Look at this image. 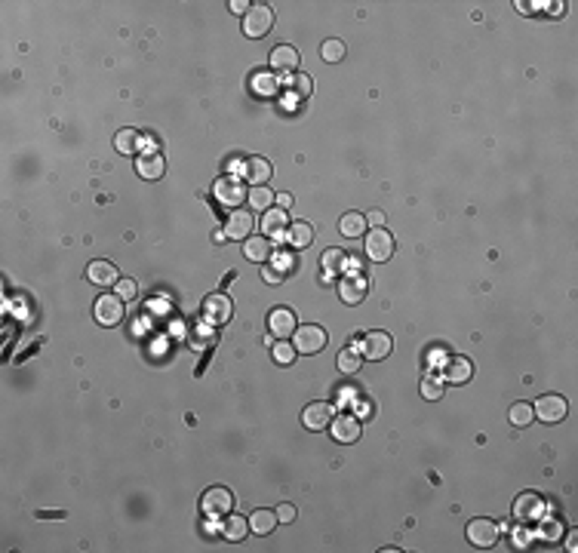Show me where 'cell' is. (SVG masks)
<instances>
[{
  "label": "cell",
  "instance_id": "6da1fadb",
  "mask_svg": "<svg viewBox=\"0 0 578 553\" xmlns=\"http://www.w3.org/2000/svg\"><path fill=\"white\" fill-rule=\"evenodd\" d=\"M274 25V10L268 3H255L249 6V12L243 16V31L246 37H265Z\"/></svg>",
  "mask_w": 578,
  "mask_h": 553
},
{
  "label": "cell",
  "instance_id": "7a4b0ae2",
  "mask_svg": "<svg viewBox=\"0 0 578 553\" xmlns=\"http://www.w3.org/2000/svg\"><path fill=\"white\" fill-rule=\"evenodd\" d=\"M366 292H370V276H366V274L351 271V274H345L339 280V295H341L345 305H360Z\"/></svg>",
  "mask_w": 578,
  "mask_h": 553
},
{
  "label": "cell",
  "instance_id": "3957f363",
  "mask_svg": "<svg viewBox=\"0 0 578 553\" xmlns=\"http://www.w3.org/2000/svg\"><path fill=\"white\" fill-rule=\"evenodd\" d=\"M292 335H295L292 347L299 354H320L326 347V332L320 326H314V323H311V326H295Z\"/></svg>",
  "mask_w": 578,
  "mask_h": 553
},
{
  "label": "cell",
  "instance_id": "277c9868",
  "mask_svg": "<svg viewBox=\"0 0 578 553\" xmlns=\"http://www.w3.org/2000/svg\"><path fill=\"white\" fill-rule=\"evenodd\" d=\"M215 200L222 203V206H237V203L246 197V188H243V179L237 175H222V179H215Z\"/></svg>",
  "mask_w": 578,
  "mask_h": 553
},
{
  "label": "cell",
  "instance_id": "5b68a950",
  "mask_svg": "<svg viewBox=\"0 0 578 553\" xmlns=\"http://www.w3.org/2000/svg\"><path fill=\"white\" fill-rule=\"evenodd\" d=\"M93 314L102 326H117L123 320V299L120 295H98Z\"/></svg>",
  "mask_w": 578,
  "mask_h": 553
},
{
  "label": "cell",
  "instance_id": "8992f818",
  "mask_svg": "<svg viewBox=\"0 0 578 553\" xmlns=\"http://www.w3.org/2000/svg\"><path fill=\"white\" fill-rule=\"evenodd\" d=\"M366 255L372 261H387L394 255V237L385 228H376L366 234Z\"/></svg>",
  "mask_w": 578,
  "mask_h": 553
},
{
  "label": "cell",
  "instance_id": "52a82bcc",
  "mask_svg": "<svg viewBox=\"0 0 578 553\" xmlns=\"http://www.w3.org/2000/svg\"><path fill=\"white\" fill-rule=\"evenodd\" d=\"M542 513H544V501L535 495V492H526V495L517 498V504H514V519H517V523L532 525V523L542 519Z\"/></svg>",
  "mask_w": 578,
  "mask_h": 553
},
{
  "label": "cell",
  "instance_id": "ba28073f",
  "mask_svg": "<svg viewBox=\"0 0 578 553\" xmlns=\"http://www.w3.org/2000/svg\"><path fill=\"white\" fill-rule=\"evenodd\" d=\"M468 541L474 547H495L498 541V525L492 519H471L468 523Z\"/></svg>",
  "mask_w": 578,
  "mask_h": 553
},
{
  "label": "cell",
  "instance_id": "9c48e42d",
  "mask_svg": "<svg viewBox=\"0 0 578 553\" xmlns=\"http://www.w3.org/2000/svg\"><path fill=\"white\" fill-rule=\"evenodd\" d=\"M200 507H203V513H206V517H225V513L234 507V498H231V492H228V489L215 486V489H209L206 495H203Z\"/></svg>",
  "mask_w": 578,
  "mask_h": 553
},
{
  "label": "cell",
  "instance_id": "30bf717a",
  "mask_svg": "<svg viewBox=\"0 0 578 553\" xmlns=\"http://www.w3.org/2000/svg\"><path fill=\"white\" fill-rule=\"evenodd\" d=\"M532 415L542 418V421H548V424H554V421H560L563 415H566V400L557 397V393H548V397L535 400V409H532Z\"/></svg>",
  "mask_w": 578,
  "mask_h": 553
},
{
  "label": "cell",
  "instance_id": "8fae6325",
  "mask_svg": "<svg viewBox=\"0 0 578 553\" xmlns=\"http://www.w3.org/2000/svg\"><path fill=\"white\" fill-rule=\"evenodd\" d=\"M136 173L148 182H157L167 173V160H163V154H157V151H144V154L136 157Z\"/></svg>",
  "mask_w": 578,
  "mask_h": 553
},
{
  "label": "cell",
  "instance_id": "7c38bea8",
  "mask_svg": "<svg viewBox=\"0 0 578 553\" xmlns=\"http://www.w3.org/2000/svg\"><path fill=\"white\" fill-rule=\"evenodd\" d=\"M330 433L336 443H357L360 440V421L354 415H339L330 421Z\"/></svg>",
  "mask_w": 578,
  "mask_h": 553
},
{
  "label": "cell",
  "instance_id": "4fadbf2b",
  "mask_svg": "<svg viewBox=\"0 0 578 553\" xmlns=\"http://www.w3.org/2000/svg\"><path fill=\"white\" fill-rule=\"evenodd\" d=\"M231 311H234L231 299H228V295H222V292L209 295V299L203 301V314H206V320L215 323V326H222V323L231 320Z\"/></svg>",
  "mask_w": 578,
  "mask_h": 553
},
{
  "label": "cell",
  "instance_id": "5bb4252c",
  "mask_svg": "<svg viewBox=\"0 0 578 553\" xmlns=\"http://www.w3.org/2000/svg\"><path fill=\"white\" fill-rule=\"evenodd\" d=\"M391 347H394V341H391V335L387 332H366L363 335V357L366 360H385L387 354H391Z\"/></svg>",
  "mask_w": 578,
  "mask_h": 553
},
{
  "label": "cell",
  "instance_id": "9a60e30c",
  "mask_svg": "<svg viewBox=\"0 0 578 553\" xmlns=\"http://www.w3.org/2000/svg\"><path fill=\"white\" fill-rule=\"evenodd\" d=\"M240 173H243V179L253 184H268V179H271V163L261 160V157H249V160L240 163Z\"/></svg>",
  "mask_w": 578,
  "mask_h": 553
},
{
  "label": "cell",
  "instance_id": "2e32d148",
  "mask_svg": "<svg viewBox=\"0 0 578 553\" xmlns=\"http://www.w3.org/2000/svg\"><path fill=\"white\" fill-rule=\"evenodd\" d=\"M332 421V409L326 403H311L301 415V424L308 427V431H323V427H330Z\"/></svg>",
  "mask_w": 578,
  "mask_h": 553
},
{
  "label": "cell",
  "instance_id": "e0dca14e",
  "mask_svg": "<svg viewBox=\"0 0 578 553\" xmlns=\"http://www.w3.org/2000/svg\"><path fill=\"white\" fill-rule=\"evenodd\" d=\"M253 213H246V209H240V213H234L231 219H228L225 225V237L228 240H246L249 230H253Z\"/></svg>",
  "mask_w": 578,
  "mask_h": 553
},
{
  "label": "cell",
  "instance_id": "ac0fdd59",
  "mask_svg": "<svg viewBox=\"0 0 578 553\" xmlns=\"http://www.w3.org/2000/svg\"><path fill=\"white\" fill-rule=\"evenodd\" d=\"M268 329H271V335H277V338H289V335L295 332L292 311H286V307H277V311H271V317H268Z\"/></svg>",
  "mask_w": 578,
  "mask_h": 553
},
{
  "label": "cell",
  "instance_id": "d6986e66",
  "mask_svg": "<svg viewBox=\"0 0 578 553\" xmlns=\"http://www.w3.org/2000/svg\"><path fill=\"white\" fill-rule=\"evenodd\" d=\"M87 276L96 283V286H111V283H117L120 276H117V268L111 265V261H89V268H87Z\"/></svg>",
  "mask_w": 578,
  "mask_h": 553
},
{
  "label": "cell",
  "instance_id": "ffe728a7",
  "mask_svg": "<svg viewBox=\"0 0 578 553\" xmlns=\"http://www.w3.org/2000/svg\"><path fill=\"white\" fill-rule=\"evenodd\" d=\"M471 360L468 357H449V363H446L443 369V378L446 381H452V384H464V381L471 378Z\"/></svg>",
  "mask_w": 578,
  "mask_h": 553
},
{
  "label": "cell",
  "instance_id": "44dd1931",
  "mask_svg": "<svg viewBox=\"0 0 578 553\" xmlns=\"http://www.w3.org/2000/svg\"><path fill=\"white\" fill-rule=\"evenodd\" d=\"M286 240H289V246H295V249L311 246V243H314V228L308 225V221H295V225L286 228Z\"/></svg>",
  "mask_w": 578,
  "mask_h": 553
},
{
  "label": "cell",
  "instance_id": "7402d4cb",
  "mask_svg": "<svg viewBox=\"0 0 578 553\" xmlns=\"http://www.w3.org/2000/svg\"><path fill=\"white\" fill-rule=\"evenodd\" d=\"M261 228H265L268 237H286V228H289L286 213L283 209H268L265 219H261Z\"/></svg>",
  "mask_w": 578,
  "mask_h": 553
},
{
  "label": "cell",
  "instance_id": "603a6c76",
  "mask_svg": "<svg viewBox=\"0 0 578 553\" xmlns=\"http://www.w3.org/2000/svg\"><path fill=\"white\" fill-rule=\"evenodd\" d=\"M114 148L120 151V154H139V148H142V135H139V129H120V133L114 135Z\"/></svg>",
  "mask_w": 578,
  "mask_h": 553
},
{
  "label": "cell",
  "instance_id": "cb8c5ba5",
  "mask_svg": "<svg viewBox=\"0 0 578 553\" xmlns=\"http://www.w3.org/2000/svg\"><path fill=\"white\" fill-rule=\"evenodd\" d=\"M243 252H246L249 261H261V265H265V261L271 259V243H268L265 237H246Z\"/></svg>",
  "mask_w": 578,
  "mask_h": 553
},
{
  "label": "cell",
  "instance_id": "d4e9b609",
  "mask_svg": "<svg viewBox=\"0 0 578 553\" xmlns=\"http://www.w3.org/2000/svg\"><path fill=\"white\" fill-rule=\"evenodd\" d=\"M360 366H363V354H360V347H354V345L341 347V351H339V372L354 375Z\"/></svg>",
  "mask_w": 578,
  "mask_h": 553
},
{
  "label": "cell",
  "instance_id": "484cf974",
  "mask_svg": "<svg viewBox=\"0 0 578 553\" xmlns=\"http://www.w3.org/2000/svg\"><path fill=\"white\" fill-rule=\"evenodd\" d=\"M271 65L277 71H295L299 68V52H295L292 46H277V50L271 52Z\"/></svg>",
  "mask_w": 578,
  "mask_h": 553
},
{
  "label": "cell",
  "instance_id": "4316f807",
  "mask_svg": "<svg viewBox=\"0 0 578 553\" xmlns=\"http://www.w3.org/2000/svg\"><path fill=\"white\" fill-rule=\"evenodd\" d=\"M274 525H277V513H271V510H255L253 517H249V529H253L255 535H268Z\"/></svg>",
  "mask_w": 578,
  "mask_h": 553
},
{
  "label": "cell",
  "instance_id": "83f0119b",
  "mask_svg": "<svg viewBox=\"0 0 578 553\" xmlns=\"http://www.w3.org/2000/svg\"><path fill=\"white\" fill-rule=\"evenodd\" d=\"M253 89L259 92V96H274V92L280 89V80L271 71H259V74H253Z\"/></svg>",
  "mask_w": 578,
  "mask_h": 553
},
{
  "label": "cell",
  "instance_id": "f1b7e54d",
  "mask_svg": "<svg viewBox=\"0 0 578 553\" xmlns=\"http://www.w3.org/2000/svg\"><path fill=\"white\" fill-rule=\"evenodd\" d=\"M222 532H225V538H231V541H243L249 532V519L243 517H228L225 523H222Z\"/></svg>",
  "mask_w": 578,
  "mask_h": 553
},
{
  "label": "cell",
  "instance_id": "f546056e",
  "mask_svg": "<svg viewBox=\"0 0 578 553\" xmlns=\"http://www.w3.org/2000/svg\"><path fill=\"white\" fill-rule=\"evenodd\" d=\"M363 228H366V219L360 213H347V215H341V221H339V230L345 237H360Z\"/></svg>",
  "mask_w": 578,
  "mask_h": 553
},
{
  "label": "cell",
  "instance_id": "4dcf8cb0",
  "mask_svg": "<svg viewBox=\"0 0 578 553\" xmlns=\"http://www.w3.org/2000/svg\"><path fill=\"white\" fill-rule=\"evenodd\" d=\"M246 197H249V203H253L255 209H265V213H268V209H271V203L277 200V197L271 194V188H268V184H255V188L249 191Z\"/></svg>",
  "mask_w": 578,
  "mask_h": 553
},
{
  "label": "cell",
  "instance_id": "1f68e13d",
  "mask_svg": "<svg viewBox=\"0 0 578 553\" xmlns=\"http://www.w3.org/2000/svg\"><path fill=\"white\" fill-rule=\"evenodd\" d=\"M311 77H305V74H292L286 80V89H289V96H295V98H308L311 96Z\"/></svg>",
  "mask_w": 578,
  "mask_h": 553
},
{
  "label": "cell",
  "instance_id": "d6a6232c",
  "mask_svg": "<svg viewBox=\"0 0 578 553\" xmlns=\"http://www.w3.org/2000/svg\"><path fill=\"white\" fill-rule=\"evenodd\" d=\"M345 265H347L345 249H330V252L323 255V271H326V274H339Z\"/></svg>",
  "mask_w": 578,
  "mask_h": 553
},
{
  "label": "cell",
  "instance_id": "836d02e7",
  "mask_svg": "<svg viewBox=\"0 0 578 553\" xmlns=\"http://www.w3.org/2000/svg\"><path fill=\"white\" fill-rule=\"evenodd\" d=\"M422 397L425 400H440V397H443V381H440V375H425V378H422Z\"/></svg>",
  "mask_w": 578,
  "mask_h": 553
},
{
  "label": "cell",
  "instance_id": "e575fe53",
  "mask_svg": "<svg viewBox=\"0 0 578 553\" xmlns=\"http://www.w3.org/2000/svg\"><path fill=\"white\" fill-rule=\"evenodd\" d=\"M532 406L529 403H517V406H511V424H517V427H526L532 424Z\"/></svg>",
  "mask_w": 578,
  "mask_h": 553
},
{
  "label": "cell",
  "instance_id": "d590c367",
  "mask_svg": "<svg viewBox=\"0 0 578 553\" xmlns=\"http://www.w3.org/2000/svg\"><path fill=\"white\" fill-rule=\"evenodd\" d=\"M320 56H323L326 62H341V58H345V43H341V41H326L323 50H320Z\"/></svg>",
  "mask_w": 578,
  "mask_h": 553
},
{
  "label": "cell",
  "instance_id": "8d00e7d4",
  "mask_svg": "<svg viewBox=\"0 0 578 553\" xmlns=\"http://www.w3.org/2000/svg\"><path fill=\"white\" fill-rule=\"evenodd\" d=\"M295 354H299V351H295V347H289L286 341L274 345V360H277L280 366H289V363H292V360H295Z\"/></svg>",
  "mask_w": 578,
  "mask_h": 553
},
{
  "label": "cell",
  "instance_id": "74e56055",
  "mask_svg": "<svg viewBox=\"0 0 578 553\" xmlns=\"http://www.w3.org/2000/svg\"><path fill=\"white\" fill-rule=\"evenodd\" d=\"M542 538H548V541L560 538V523H557V519H544V523H542Z\"/></svg>",
  "mask_w": 578,
  "mask_h": 553
},
{
  "label": "cell",
  "instance_id": "f35d334b",
  "mask_svg": "<svg viewBox=\"0 0 578 553\" xmlns=\"http://www.w3.org/2000/svg\"><path fill=\"white\" fill-rule=\"evenodd\" d=\"M117 295H120V299H133V295H136V283L133 280H117Z\"/></svg>",
  "mask_w": 578,
  "mask_h": 553
},
{
  "label": "cell",
  "instance_id": "ab89813d",
  "mask_svg": "<svg viewBox=\"0 0 578 553\" xmlns=\"http://www.w3.org/2000/svg\"><path fill=\"white\" fill-rule=\"evenodd\" d=\"M277 519H280V523H292V519H295V507L292 504H280L277 507Z\"/></svg>",
  "mask_w": 578,
  "mask_h": 553
},
{
  "label": "cell",
  "instance_id": "60d3db41",
  "mask_svg": "<svg viewBox=\"0 0 578 553\" xmlns=\"http://www.w3.org/2000/svg\"><path fill=\"white\" fill-rule=\"evenodd\" d=\"M228 6H231V12H237V16H240V12L246 16V12H249V6H253V3H246V0H231Z\"/></svg>",
  "mask_w": 578,
  "mask_h": 553
},
{
  "label": "cell",
  "instance_id": "b9f144b4",
  "mask_svg": "<svg viewBox=\"0 0 578 553\" xmlns=\"http://www.w3.org/2000/svg\"><path fill=\"white\" fill-rule=\"evenodd\" d=\"M265 280L268 283H280V280H283V274H280L277 268H265Z\"/></svg>",
  "mask_w": 578,
  "mask_h": 553
},
{
  "label": "cell",
  "instance_id": "7bdbcfd3",
  "mask_svg": "<svg viewBox=\"0 0 578 553\" xmlns=\"http://www.w3.org/2000/svg\"><path fill=\"white\" fill-rule=\"evenodd\" d=\"M366 221H370V225H385V215L378 213V209H372V213L366 215Z\"/></svg>",
  "mask_w": 578,
  "mask_h": 553
},
{
  "label": "cell",
  "instance_id": "ee69618b",
  "mask_svg": "<svg viewBox=\"0 0 578 553\" xmlns=\"http://www.w3.org/2000/svg\"><path fill=\"white\" fill-rule=\"evenodd\" d=\"M277 203H280L283 209H289V206H292V197H289V194H280V197H277Z\"/></svg>",
  "mask_w": 578,
  "mask_h": 553
},
{
  "label": "cell",
  "instance_id": "f6af8a7d",
  "mask_svg": "<svg viewBox=\"0 0 578 553\" xmlns=\"http://www.w3.org/2000/svg\"><path fill=\"white\" fill-rule=\"evenodd\" d=\"M357 412H360V415H372V406H370V403H360Z\"/></svg>",
  "mask_w": 578,
  "mask_h": 553
}]
</instances>
